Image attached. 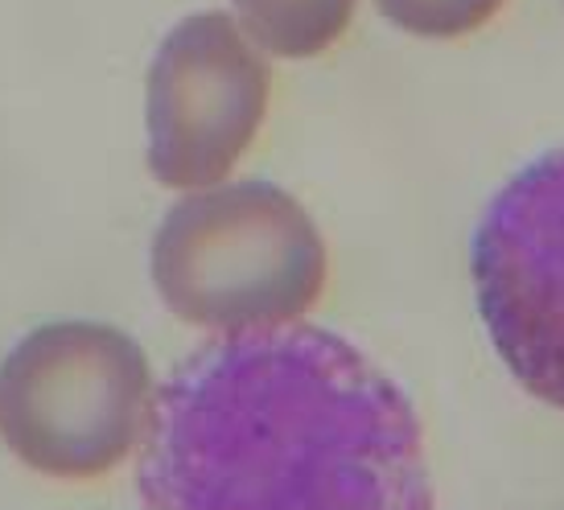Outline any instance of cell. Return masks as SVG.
<instances>
[{
	"label": "cell",
	"instance_id": "3",
	"mask_svg": "<svg viewBox=\"0 0 564 510\" xmlns=\"http://www.w3.org/2000/svg\"><path fill=\"white\" fill-rule=\"evenodd\" d=\"M158 375L132 334L54 317L0 358V445L50 481H99L141 453Z\"/></svg>",
	"mask_w": 564,
	"mask_h": 510
},
{
	"label": "cell",
	"instance_id": "5",
	"mask_svg": "<svg viewBox=\"0 0 564 510\" xmlns=\"http://www.w3.org/2000/svg\"><path fill=\"white\" fill-rule=\"evenodd\" d=\"M486 338L528 395L564 412V149L511 173L470 243Z\"/></svg>",
	"mask_w": 564,
	"mask_h": 510
},
{
	"label": "cell",
	"instance_id": "2",
	"mask_svg": "<svg viewBox=\"0 0 564 510\" xmlns=\"http://www.w3.org/2000/svg\"><path fill=\"white\" fill-rule=\"evenodd\" d=\"M149 276L177 322L210 338L301 325L322 305L329 251L297 194L264 177L186 189L161 215Z\"/></svg>",
	"mask_w": 564,
	"mask_h": 510
},
{
	"label": "cell",
	"instance_id": "6",
	"mask_svg": "<svg viewBox=\"0 0 564 510\" xmlns=\"http://www.w3.org/2000/svg\"><path fill=\"white\" fill-rule=\"evenodd\" d=\"M359 13V0H231L243 33L268 58L301 63L334 50Z\"/></svg>",
	"mask_w": 564,
	"mask_h": 510
},
{
	"label": "cell",
	"instance_id": "4",
	"mask_svg": "<svg viewBox=\"0 0 564 510\" xmlns=\"http://www.w3.org/2000/svg\"><path fill=\"white\" fill-rule=\"evenodd\" d=\"M268 108L272 66L236 17H182L144 78V165L165 189L219 186L260 140Z\"/></svg>",
	"mask_w": 564,
	"mask_h": 510
},
{
	"label": "cell",
	"instance_id": "7",
	"mask_svg": "<svg viewBox=\"0 0 564 510\" xmlns=\"http://www.w3.org/2000/svg\"><path fill=\"white\" fill-rule=\"evenodd\" d=\"M392 30L424 42H462L482 33L507 9V0H376Z\"/></svg>",
	"mask_w": 564,
	"mask_h": 510
},
{
	"label": "cell",
	"instance_id": "1",
	"mask_svg": "<svg viewBox=\"0 0 564 510\" xmlns=\"http://www.w3.org/2000/svg\"><path fill=\"white\" fill-rule=\"evenodd\" d=\"M141 510H433L416 408L322 325L210 338L158 383Z\"/></svg>",
	"mask_w": 564,
	"mask_h": 510
}]
</instances>
